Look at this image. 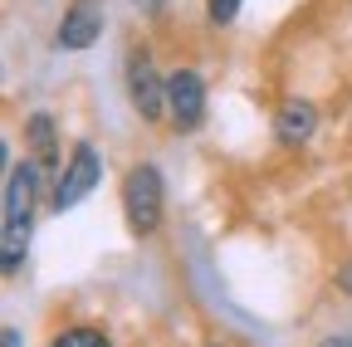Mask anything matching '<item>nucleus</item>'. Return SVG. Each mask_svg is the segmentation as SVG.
<instances>
[{
	"label": "nucleus",
	"mask_w": 352,
	"mask_h": 347,
	"mask_svg": "<svg viewBox=\"0 0 352 347\" xmlns=\"http://www.w3.org/2000/svg\"><path fill=\"white\" fill-rule=\"evenodd\" d=\"M34 186H39V161H20L6 177V215H0V269L15 274L25 265L30 230H34Z\"/></svg>",
	"instance_id": "1"
},
{
	"label": "nucleus",
	"mask_w": 352,
	"mask_h": 347,
	"mask_svg": "<svg viewBox=\"0 0 352 347\" xmlns=\"http://www.w3.org/2000/svg\"><path fill=\"white\" fill-rule=\"evenodd\" d=\"M318 347H352V333H333V337H323Z\"/></svg>",
	"instance_id": "11"
},
{
	"label": "nucleus",
	"mask_w": 352,
	"mask_h": 347,
	"mask_svg": "<svg viewBox=\"0 0 352 347\" xmlns=\"http://www.w3.org/2000/svg\"><path fill=\"white\" fill-rule=\"evenodd\" d=\"M127 98H132V108H138L147 122H157L166 113V78L157 74V64H152L147 49H132L127 54Z\"/></svg>",
	"instance_id": "4"
},
{
	"label": "nucleus",
	"mask_w": 352,
	"mask_h": 347,
	"mask_svg": "<svg viewBox=\"0 0 352 347\" xmlns=\"http://www.w3.org/2000/svg\"><path fill=\"white\" fill-rule=\"evenodd\" d=\"M314 127H318V108L308 103V98H289L279 108V117H274V137L284 147H298V142L314 137Z\"/></svg>",
	"instance_id": "7"
},
{
	"label": "nucleus",
	"mask_w": 352,
	"mask_h": 347,
	"mask_svg": "<svg viewBox=\"0 0 352 347\" xmlns=\"http://www.w3.org/2000/svg\"><path fill=\"white\" fill-rule=\"evenodd\" d=\"M25 137H30V147H34V161H39L44 171H54V117H50V113H34V117L25 122Z\"/></svg>",
	"instance_id": "8"
},
{
	"label": "nucleus",
	"mask_w": 352,
	"mask_h": 347,
	"mask_svg": "<svg viewBox=\"0 0 352 347\" xmlns=\"http://www.w3.org/2000/svg\"><path fill=\"white\" fill-rule=\"evenodd\" d=\"M6 347H20V333L15 328H6Z\"/></svg>",
	"instance_id": "13"
},
{
	"label": "nucleus",
	"mask_w": 352,
	"mask_h": 347,
	"mask_svg": "<svg viewBox=\"0 0 352 347\" xmlns=\"http://www.w3.org/2000/svg\"><path fill=\"white\" fill-rule=\"evenodd\" d=\"M240 15V0H206V20L210 25H235Z\"/></svg>",
	"instance_id": "10"
},
{
	"label": "nucleus",
	"mask_w": 352,
	"mask_h": 347,
	"mask_svg": "<svg viewBox=\"0 0 352 347\" xmlns=\"http://www.w3.org/2000/svg\"><path fill=\"white\" fill-rule=\"evenodd\" d=\"M338 284H342V289H347V293H352V259H347V265H342V269H338Z\"/></svg>",
	"instance_id": "12"
},
{
	"label": "nucleus",
	"mask_w": 352,
	"mask_h": 347,
	"mask_svg": "<svg viewBox=\"0 0 352 347\" xmlns=\"http://www.w3.org/2000/svg\"><path fill=\"white\" fill-rule=\"evenodd\" d=\"M162 210H166V181H162V171L152 161H138V166L127 171V181H122V215H127L132 235H152L162 225Z\"/></svg>",
	"instance_id": "2"
},
{
	"label": "nucleus",
	"mask_w": 352,
	"mask_h": 347,
	"mask_svg": "<svg viewBox=\"0 0 352 347\" xmlns=\"http://www.w3.org/2000/svg\"><path fill=\"white\" fill-rule=\"evenodd\" d=\"M142 5H147V10H162V0H142Z\"/></svg>",
	"instance_id": "14"
},
{
	"label": "nucleus",
	"mask_w": 352,
	"mask_h": 347,
	"mask_svg": "<svg viewBox=\"0 0 352 347\" xmlns=\"http://www.w3.org/2000/svg\"><path fill=\"white\" fill-rule=\"evenodd\" d=\"M50 347H113L103 328H64Z\"/></svg>",
	"instance_id": "9"
},
{
	"label": "nucleus",
	"mask_w": 352,
	"mask_h": 347,
	"mask_svg": "<svg viewBox=\"0 0 352 347\" xmlns=\"http://www.w3.org/2000/svg\"><path fill=\"white\" fill-rule=\"evenodd\" d=\"M98 181H103V157H98V147H94V142H78V147H74V157H69V166L59 171V181H54L50 205L64 215V210H74L88 191H94Z\"/></svg>",
	"instance_id": "3"
},
{
	"label": "nucleus",
	"mask_w": 352,
	"mask_h": 347,
	"mask_svg": "<svg viewBox=\"0 0 352 347\" xmlns=\"http://www.w3.org/2000/svg\"><path fill=\"white\" fill-rule=\"evenodd\" d=\"M103 34V5L98 0H74V5L64 10V20H59V49H88L94 39Z\"/></svg>",
	"instance_id": "6"
},
{
	"label": "nucleus",
	"mask_w": 352,
	"mask_h": 347,
	"mask_svg": "<svg viewBox=\"0 0 352 347\" xmlns=\"http://www.w3.org/2000/svg\"><path fill=\"white\" fill-rule=\"evenodd\" d=\"M166 117L176 122V127H201V117H206V83H201V74L196 69H176V74H166Z\"/></svg>",
	"instance_id": "5"
}]
</instances>
